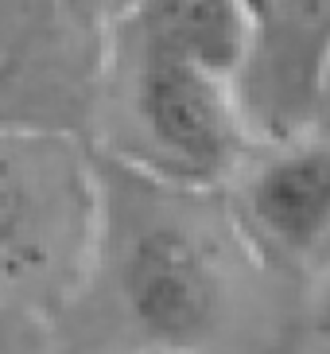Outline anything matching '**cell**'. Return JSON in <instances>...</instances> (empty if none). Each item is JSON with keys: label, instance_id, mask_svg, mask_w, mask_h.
Listing matches in <instances>:
<instances>
[{"label": "cell", "instance_id": "8992f818", "mask_svg": "<svg viewBox=\"0 0 330 354\" xmlns=\"http://www.w3.org/2000/svg\"><path fill=\"white\" fill-rule=\"evenodd\" d=\"M233 222L264 265L291 277L330 272V136L272 148L233 179Z\"/></svg>", "mask_w": 330, "mask_h": 354}, {"label": "cell", "instance_id": "3957f363", "mask_svg": "<svg viewBox=\"0 0 330 354\" xmlns=\"http://www.w3.org/2000/svg\"><path fill=\"white\" fill-rule=\"evenodd\" d=\"M109 16L90 4H0V133L82 136L101 113Z\"/></svg>", "mask_w": 330, "mask_h": 354}, {"label": "cell", "instance_id": "52a82bcc", "mask_svg": "<svg viewBox=\"0 0 330 354\" xmlns=\"http://www.w3.org/2000/svg\"><path fill=\"white\" fill-rule=\"evenodd\" d=\"M140 39L159 43L233 82L245 47V4L237 0H152L113 12Z\"/></svg>", "mask_w": 330, "mask_h": 354}, {"label": "cell", "instance_id": "277c9868", "mask_svg": "<svg viewBox=\"0 0 330 354\" xmlns=\"http://www.w3.org/2000/svg\"><path fill=\"white\" fill-rule=\"evenodd\" d=\"M229 94L249 145L311 140L330 105V0H249Z\"/></svg>", "mask_w": 330, "mask_h": 354}, {"label": "cell", "instance_id": "6da1fadb", "mask_svg": "<svg viewBox=\"0 0 330 354\" xmlns=\"http://www.w3.org/2000/svg\"><path fill=\"white\" fill-rule=\"evenodd\" d=\"M101 105L128 167L175 191L233 183L249 152L229 82L109 16Z\"/></svg>", "mask_w": 330, "mask_h": 354}, {"label": "cell", "instance_id": "ba28073f", "mask_svg": "<svg viewBox=\"0 0 330 354\" xmlns=\"http://www.w3.org/2000/svg\"><path fill=\"white\" fill-rule=\"evenodd\" d=\"M28 319L16 308H0V354H28Z\"/></svg>", "mask_w": 330, "mask_h": 354}, {"label": "cell", "instance_id": "9c48e42d", "mask_svg": "<svg viewBox=\"0 0 330 354\" xmlns=\"http://www.w3.org/2000/svg\"><path fill=\"white\" fill-rule=\"evenodd\" d=\"M136 354H195V351H179V346H144Z\"/></svg>", "mask_w": 330, "mask_h": 354}, {"label": "cell", "instance_id": "7a4b0ae2", "mask_svg": "<svg viewBox=\"0 0 330 354\" xmlns=\"http://www.w3.org/2000/svg\"><path fill=\"white\" fill-rule=\"evenodd\" d=\"M101 241V187L78 136L0 133V292L66 296Z\"/></svg>", "mask_w": 330, "mask_h": 354}, {"label": "cell", "instance_id": "5b68a950", "mask_svg": "<svg viewBox=\"0 0 330 354\" xmlns=\"http://www.w3.org/2000/svg\"><path fill=\"white\" fill-rule=\"evenodd\" d=\"M117 288L148 346L195 351L226 308V277L214 250L179 218H148L128 234L117 261Z\"/></svg>", "mask_w": 330, "mask_h": 354}]
</instances>
